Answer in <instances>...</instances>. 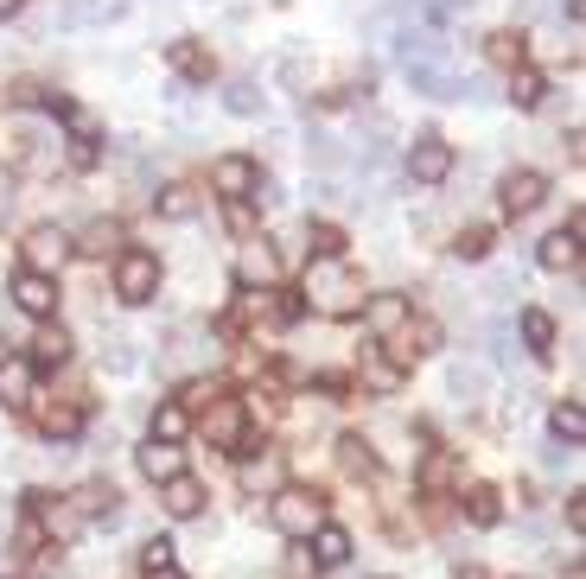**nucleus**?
I'll list each match as a JSON object with an SVG mask.
<instances>
[{"label":"nucleus","mask_w":586,"mask_h":579,"mask_svg":"<svg viewBox=\"0 0 586 579\" xmlns=\"http://www.w3.org/2000/svg\"><path fill=\"white\" fill-rule=\"evenodd\" d=\"M13 166L45 172V166H51V134H45V128H20V134H13Z\"/></svg>","instance_id":"nucleus-19"},{"label":"nucleus","mask_w":586,"mask_h":579,"mask_svg":"<svg viewBox=\"0 0 586 579\" xmlns=\"http://www.w3.org/2000/svg\"><path fill=\"white\" fill-rule=\"evenodd\" d=\"M478 0H434V7H427V20H453V13H472Z\"/></svg>","instance_id":"nucleus-42"},{"label":"nucleus","mask_w":586,"mask_h":579,"mask_svg":"<svg viewBox=\"0 0 586 579\" xmlns=\"http://www.w3.org/2000/svg\"><path fill=\"white\" fill-rule=\"evenodd\" d=\"M485 58H491V64H504V70H516V64H523V32H516V26L491 32V39H485Z\"/></svg>","instance_id":"nucleus-30"},{"label":"nucleus","mask_w":586,"mask_h":579,"mask_svg":"<svg viewBox=\"0 0 586 579\" xmlns=\"http://www.w3.org/2000/svg\"><path fill=\"white\" fill-rule=\"evenodd\" d=\"M485 249H491L485 230H459V236H453V255H459V261H485Z\"/></svg>","instance_id":"nucleus-37"},{"label":"nucleus","mask_w":586,"mask_h":579,"mask_svg":"<svg viewBox=\"0 0 586 579\" xmlns=\"http://www.w3.org/2000/svg\"><path fill=\"white\" fill-rule=\"evenodd\" d=\"M153 204H160V217H172V223H192L204 198H198V185H166Z\"/></svg>","instance_id":"nucleus-23"},{"label":"nucleus","mask_w":586,"mask_h":579,"mask_svg":"<svg viewBox=\"0 0 586 579\" xmlns=\"http://www.w3.org/2000/svg\"><path fill=\"white\" fill-rule=\"evenodd\" d=\"M255 185H262V166H255L249 153H223V160L211 166V191L217 198H249Z\"/></svg>","instance_id":"nucleus-5"},{"label":"nucleus","mask_w":586,"mask_h":579,"mask_svg":"<svg viewBox=\"0 0 586 579\" xmlns=\"http://www.w3.org/2000/svg\"><path fill=\"white\" fill-rule=\"evenodd\" d=\"M523 344L536 350V357H548V350H555V319H548L542 306H529V312H523Z\"/></svg>","instance_id":"nucleus-29"},{"label":"nucleus","mask_w":586,"mask_h":579,"mask_svg":"<svg viewBox=\"0 0 586 579\" xmlns=\"http://www.w3.org/2000/svg\"><path fill=\"white\" fill-rule=\"evenodd\" d=\"M115 293H122L128 306H147L153 293H160V255L153 249H122L115 255Z\"/></svg>","instance_id":"nucleus-3"},{"label":"nucleus","mask_w":586,"mask_h":579,"mask_svg":"<svg viewBox=\"0 0 586 579\" xmlns=\"http://www.w3.org/2000/svg\"><path fill=\"white\" fill-rule=\"evenodd\" d=\"M268 522H274L281 535L306 541V535L325 522V497H319V490H306V484H281V490L268 497Z\"/></svg>","instance_id":"nucleus-2"},{"label":"nucleus","mask_w":586,"mask_h":579,"mask_svg":"<svg viewBox=\"0 0 586 579\" xmlns=\"http://www.w3.org/2000/svg\"><path fill=\"white\" fill-rule=\"evenodd\" d=\"M408 90L427 96V102H446L453 96V77H446L440 64H408Z\"/></svg>","instance_id":"nucleus-22"},{"label":"nucleus","mask_w":586,"mask_h":579,"mask_svg":"<svg viewBox=\"0 0 586 579\" xmlns=\"http://www.w3.org/2000/svg\"><path fill=\"white\" fill-rule=\"evenodd\" d=\"M243 433H249L243 401H211V408H204V440H211V446H223V452H243Z\"/></svg>","instance_id":"nucleus-6"},{"label":"nucleus","mask_w":586,"mask_h":579,"mask_svg":"<svg viewBox=\"0 0 586 579\" xmlns=\"http://www.w3.org/2000/svg\"><path fill=\"white\" fill-rule=\"evenodd\" d=\"M0 401L7 408H26L32 401V363H0Z\"/></svg>","instance_id":"nucleus-25"},{"label":"nucleus","mask_w":586,"mask_h":579,"mask_svg":"<svg viewBox=\"0 0 586 579\" xmlns=\"http://www.w3.org/2000/svg\"><path fill=\"white\" fill-rule=\"evenodd\" d=\"M465 516H472L478 529H491V522L504 516V497H497L491 484H472V490H465Z\"/></svg>","instance_id":"nucleus-28"},{"label":"nucleus","mask_w":586,"mask_h":579,"mask_svg":"<svg viewBox=\"0 0 586 579\" xmlns=\"http://www.w3.org/2000/svg\"><path fill=\"white\" fill-rule=\"evenodd\" d=\"M236 274H243V287H274L281 280V249L274 242H243L236 249Z\"/></svg>","instance_id":"nucleus-8"},{"label":"nucleus","mask_w":586,"mask_h":579,"mask_svg":"<svg viewBox=\"0 0 586 579\" xmlns=\"http://www.w3.org/2000/svg\"><path fill=\"white\" fill-rule=\"evenodd\" d=\"M561 13H567V20H580V0H561Z\"/></svg>","instance_id":"nucleus-49"},{"label":"nucleus","mask_w":586,"mask_h":579,"mask_svg":"<svg viewBox=\"0 0 586 579\" xmlns=\"http://www.w3.org/2000/svg\"><path fill=\"white\" fill-rule=\"evenodd\" d=\"M548 427H555V440L580 446V433H586V414H580V401H555V414H548Z\"/></svg>","instance_id":"nucleus-31"},{"label":"nucleus","mask_w":586,"mask_h":579,"mask_svg":"<svg viewBox=\"0 0 586 579\" xmlns=\"http://www.w3.org/2000/svg\"><path fill=\"white\" fill-rule=\"evenodd\" d=\"M306 160H313L319 172H338L344 166V140L332 128H306Z\"/></svg>","instance_id":"nucleus-21"},{"label":"nucleus","mask_w":586,"mask_h":579,"mask_svg":"<svg viewBox=\"0 0 586 579\" xmlns=\"http://www.w3.org/2000/svg\"><path fill=\"white\" fill-rule=\"evenodd\" d=\"M542 191H548L542 172H510V179H504V210H510V217H529V210L542 204Z\"/></svg>","instance_id":"nucleus-16"},{"label":"nucleus","mask_w":586,"mask_h":579,"mask_svg":"<svg viewBox=\"0 0 586 579\" xmlns=\"http://www.w3.org/2000/svg\"><path fill=\"white\" fill-rule=\"evenodd\" d=\"M306 242L319 249V261H338L344 255V236L332 230V223H306Z\"/></svg>","instance_id":"nucleus-36"},{"label":"nucleus","mask_w":586,"mask_h":579,"mask_svg":"<svg viewBox=\"0 0 586 579\" xmlns=\"http://www.w3.org/2000/svg\"><path fill=\"white\" fill-rule=\"evenodd\" d=\"M395 382H402L395 363H370V389H395Z\"/></svg>","instance_id":"nucleus-43"},{"label":"nucleus","mask_w":586,"mask_h":579,"mask_svg":"<svg viewBox=\"0 0 586 579\" xmlns=\"http://www.w3.org/2000/svg\"><path fill=\"white\" fill-rule=\"evenodd\" d=\"M77 242H83V255H115V249H122V230H115L109 217H96V223H90V230H83Z\"/></svg>","instance_id":"nucleus-33"},{"label":"nucleus","mask_w":586,"mask_h":579,"mask_svg":"<svg viewBox=\"0 0 586 579\" xmlns=\"http://www.w3.org/2000/svg\"><path fill=\"white\" fill-rule=\"evenodd\" d=\"M306 541H313V560H319V567H344V560H351V535L332 529V522H319Z\"/></svg>","instance_id":"nucleus-20"},{"label":"nucleus","mask_w":586,"mask_h":579,"mask_svg":"<svg viewBox=\"0 0 586 579\" xmlns=\"http://www.w3.org/2000/svg\"><path fill=\"white\" fill-rule=\"evenodd\" d=\"M567 529H574V535L586 529V497H580V490H574V497H567Z\"/></svg>","instance_id":"nucleus-45"},{"label":"nucleus","mask_w":586,"mask_h":579,"mask_svg":"<svg viewBox=\"0 0 586 579\" xmlns=\"http://www.w3.org/2000/svg\"><path fill=\"white\" fill-rule=\"evenodd\" d=\"M421 478H427V484H446V478H453V459H427Z\"/></svg>","instance_id":"nucleus-46"},{"label":"nucleus","mask_w":586,"mask_h":579,"mask_svg":"<svg viewBox=\"0 0 586 579\" xmlns=\"http://www.w3.org/2000/svg\"><path fill=\"white\" fill-rule=\"evenodd\" d=\"M223 109H230V115H262V109H268L262 83H255V77H236L230 90H223Z\"/></svg>","instance_id":"nucleus-24"},{"label":"nucleus","mask_w":586,"mask_h":579,"mask_svg":"<svg viewBox=\"0 0 586 579\" xmlns=\"http://www.w3.org/2000/svg\"><path fill=\"white\" fill-rule=\"evenodd\" d=\"M0 363H7V350H0Z\"/></svg>","instance_id":"nucleus-50"},{"label":"nucleus","mask_w":586,"mask_h":579,"mask_svg":"<svg viewBox=\"0 0 586 579\" xmlns=\"http://www.w3.org/2000/svg\"><path fill=\"white\" fill-rule=\"evenodd\" d=\"M408 179H415V185H440V179H453V147H446L440 134H421L415 147H408Z\"/></svg>","instance_id":"nucleus-4"},{"label":"nucleus","mask_w":586,"mask_h":579,"mask_svg":"<svg viewBox=\"0 0 586 579\" xmlns=\"http://www.w3.org/2000/svg\"><path fill=\"white\" fill-rule=\"evenodd\" d=\"M542 96H548V90H542V77H536L529 64H516V70H510V102H516V109H536Z\"/></svg>","instance_id":"nucleus-32"},{"label":"nucleus","mask_w":586,"mask_h":579,"mask_svg":"<svg viewBox=\"0 0 586 579\" xmlns=\"http://www.w3.org/2000/svg\"><path fill=\"white\" fill-rule=\"evenodd\" d=\"M160 510L179 516V522H192V516L204 510V484L185 478V471H179V478H166V484H160Z\"/></svg>","instance_id":"nucleus-14"},{"label":"nucleus","mask_w":586,"mask_h":579,"mask_svg":"<svg viewBox=\"0 0 586 579\" xmlns=\"http://www.w3.org/2000/svg\"><path fill=\"white\" fill-rule=\"evenodd\" d=\"M185 427H192V414H185L179 401L153 408V440H160V446H179V440H185Z\"/></svg>","instance_id":"nucleus-27"},{"label":"nucleus","mask_w":586,"mask_h":579,"mask_svg":"<svg viewBox=\"0 0 586 579\" xmlns=\"http://www.w3.org/2000/svg\"><path fill=\"white\" fill-rule=\"evenodd\" d=\"M64 255H71V236H64L58 223H39V230H26V274L64 268Z\"/></svg>","instance_id":"nucleus-7"},{"label":"nucleus","mask_w":586,"mask_h":579,"mask_svg":"<svg viewBox=\"0 0 586 579\" xmlns=\"http://www.w3.org/2000/svg\"><path fill=\"white\" fill-rule=\"evenodd\" d=\"M166 58H172V70H179V77H192V83L211 77V45H204V39H179V45H166Z\"/></svg>","instance_id":"nucleus-18"},{"label":"nucleus","mask_w":586,"mask_h":579,"mask_svg":"<svg viewBox=\"0 0 586 579\" xmlns=\"http://www.w3.org/2000/svg\"><path fill=\"white\" fill-rule=\"evenodd\" d=\"M134 363H141V357H134V344H102V370H109V376H128Z\"/></svg>","instance_id":"nucleus-38"},{"label":"nucleus","mask_w":586,"mask_h":579,"mask_svg":"<svg viewBox=\"0 0 586 579\" xmlns=\"http://www.w3.org/2000/svg\"><path fill=\"white\" fill-rule=\"evenodd\" d=\"M300 300H313L319 312L344 319V312L364 306V280L344 268V261H313V274H306V293H300Z\"/></svg>","instance_id":"nucleus-1"},{"label":"nucleus","mask_w":586,"mask_h":579,"mask_svg":"<svg viewBox=\"0 0 586 579\" xmlns=\"http://www.w3.org/2000/svg\"><path fill=\"white\" fill-rule=\"evenodd\" d=\"M39 427L51 433V440H58V433L71 440V433L83 427V414H77V408H51V401H39Z\"/></svg>","instance_id":"nucleus-34"},{"label":"nucleus","mask_w":586,"mask_h":579,"mask_svg":"<svg viewBox=\"0 0 586 579\" xmlns=\"http://www.w3.org/2000/svg\"><path fill=\"white\" fill-rule=\"evenodd\" d=\"M115 503H122V490H115L109 478H90V484H83L77 497H71V510H77V522H102V516L115 522V516H122Z\"/></svg>","instance_id":"nucleus-12"},{"label":"nucleus","mask_w":586,"mask_h":579,"mask_svg":"<svg viewBox=\"0 0 586 579\" xmlns=\"http://www.w3.org/2000/svg\"><path fill=\"white\" fill-rule=\"evenodd\" d=\"M255 223V204L249 198H230V230H249Z\"/></svg>","instance_id":"nucleus-44"},{"label":"nucleus","mask_w":586,"mask_h":579,"mask_svg":"<svg viewBox=\"0 0 586 579\" xmlns=\"http://www.w3.org/2000/svg\"><path fill=\"white\" fill-rule=\"evenodd\" d=\"M485 395H491V370H478V363H453L446 370V401L453 408H478Z\"/></svg>","instance_id":"nucleus-10"},{"label":"nucleus","mask_w":586,"mask_h":579,"mask_svg":"<svg viewBox=\"0 0 586 579\" xmlns=\"http://www.w3.org/2000/svg\"><path fill=\"white\" fill-rule=\"evenodd\" d=\"M338 465H344V478H370V471H376L370 440H344V446H338Z\"/></svg>","instance_id":"nucleus-35"},{"label":"nucleus","mask_w":586,"mask_h":579,"mask_svg":"<svg viewBox=\"0 0 586 579\" xmlns=\"http://www.w3.org/2000/svg\"><path fill=\"white\" fill-rule=\"evenodd\" d=\"M26 7V0H0V20H7V13H20Z\"/></svg>","instance_id":"nucleus-47"},{"label":"nucleus","mask_w":586,"mask_h":579,"mask_svg":"<svg viewBox=\"0 0 586 579\" xmlns=\"http://www.w3.org/2000/svg\"><path fill=\"white\" fill-rule=\"evenodd\" d=\"M491 357H497V363H510V357H516V331H510L504 319L491 325Z\"/></svg>","instance_id":"nucleus-40"},{"label":"nucleus","mask_w":586,"mask_h":579,"mask_svg":"<svg viewBox=\"0 0 586 579\" xmlns=\"http://www.w3.org/2000/svg\"><path fill=\"white\" fill-rule=\"evenodd\" d=\"M96 160H102V140H96V134H77V140H71V166H77V172H90Z\"/></svg>","instance_id":"nucleus-39"},{"label":"nucleus","mask_w":586,"mask_h":579,"mask_svg":"<svg viewBox=\"0 0 586 579\" xmlns=\"http://www.w3.org/2000/svg\"><path fill=\"white\" fill-rule=\"evenodd\" d=\"M13 306H20L26 319H51V312H58V280L51 274H20L13 280Z\"/></svg>","instance_id":"nucleus-9"},{"label":"nucleus","mask_w":586,"mask_h":579,"mask_svg":"<svg viewBox=\"0 0 586 579\" xmlns=\"http://www.w3.org/2000/svg\"><path fill=\"white\" fill-rule=\"evenodd\" d=\"M364 325L376 331V338H395V331L408 325V300L402 293H370L364 300Z\"/></svg>","instance_id":"nucleus-13"},{"label":"nucleus","mask_w":586,"mask_h":579,"mask_svg":"<svg viewBox=\"0 0 586 579\" xmlns=\"http://www.w3.org/2000/svg\"><path fill=\"white\" fill-rule=\"evenodd\" d=\"M580 236H586V217L574 210V217H567V230H555V236L542 242V268H548V274L574 268V261H580Z\"/></svg>","instance_id":"nucleus-11"},{"label":"nucleus","mask_w":586,"mask_h":579,"mask_svg":"<svg viewBox=\"0 0 586 579\" xmlns=\"http://www.w3.org/2000/svg\"><path fill=\"white\" fill-rule=\"evenodd\" d=\"M160 567H172V541H147L141 548V573H160Z\"/></svg>","instance_id":"nucleus-41"},{"label":"nucleus","mask_w":586,"mask_h":579,"mask_svg":"<svg viewBox=\"0 0 586 579\" xmlns=\"http://www.w3.org/2000/svg\"><path fill=\"white\" fill-rule=\"evenodd\" d=\"M281 484H287V465H281V452H262V459H243V490H249V497H274Z\"/></svg>","instance_id":"nucleus-15"},{"label":"nucleus","mask_w":586,"mask_h":579,"mask_svg":"<svg viewBox=\"0 0 586 579\" xmlns=\"http://www.w3.org/2000/svg\"><path fill=\"white\" fill-rule=\"evenodd\" d=\"M179 471H185V452L179 446H160V440L141 446V478L147 484H166V478H179Z\"/></svg>","instance_id":"nucleus-17"},{"label":"nucleus","mask_w":586,"mask_h":579,"mask_svg":"<svg viewBox=\"0 0 586 579\" xmlns=\"http://www.w3.org/2000/svg\"><path fill=\"white\" fill-rule=\"evenodd\" d=\"M147 579H185V573L179 567H160V573H147Z\"/></svg>","instance_id":"nucleus-48"},{"label":"nucleus","mask_w":586,"mask_h":579,"mask_svg":"<svg viewBox=\"0 0 586 579\" xmlns=\"http://www.w3.org/2000/svg\"><path fill=\"white\" fill-rule=\"evenodd\" d=\"M71 363V338L64 331H39V344H32V370H64Z\"/></svg>","instance_id":"nucleus-26"}]
</instances>
